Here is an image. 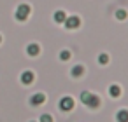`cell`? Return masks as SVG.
I'll return each instance as SVG.
<instances>
[{"label":"cell","instance_id":"cell-7","mask_svg":"<svg viewBox=\"0 0 128 122\" xmlns=\"http://www.w3.org/2000/svg\"><path fill=\"white\" fill-rule=\"evenodd\" d=\"M39 52H40V47L37 44H28L26 45V54L28 56H39Z\"/></svg>","mask_w":128,"mask_h":122},{"label":"cell","instance_id":"cell-14","mask_svg":"<svg viewBox=\"0 0 128 122\" xmlns=\"http://www.w3.org/2000/svg\"><path fill=\"white\" fill-rule=\"evenodd\" d=\"M98 63H100V65H107V63H109V56H107L105 52H102V54L98 56Z\"/></svg>","mask_w":128,"mask_h":122},{"label":"cell","instance_id":"cell-4","mask_svg":"<svg viewBox=\"0 0 128 122\" xmlns=\"http://www.w3.org/2000/svg\"><path fill=\"white\" fill-rule=\"evenodd\" d=\"M58 106H60V110H63V112H70V110H74V99H72L70 96H63V98L60 99Z\"/></svg>","mask_w":128,"mask_h":122},{"label":"cell","instance_id":"cell-13","mask_svg":"<svg viewBox=\"0 0 128 122\" xmlns=\"http://www.w3.org/2000/svg\"><path fill=\"white\" fill-rule=\"evenodd\" d=\"M60 59H62V61H67V59H70V51L63 49V51L60 52Z\"/></svg>","mask_w":128,"mask_h":122},{"label":"cell","instance_id":"cell-8","mask_svg":"<svg viewBox=\"0 0 128 122\" xmlns=\"http://www.w3.org/2000/svg\"><path fill=\"white\" fill-rule=\"evenodd\" d=\"M116 120H118V122H128V110H126V108H121V110L116 113Z\"/></svg>","mask_w":128,"mask_h":122},{"label":"cell","instance_id":"cell-12","mask_svg":"<svg viewBox=\"0 0 128 122\" xmlns=\"http://www.w3.org/2000/svg\"><path fill=\"white\" fill-rule=\"evenodd\" d=\"M116 18L121 19V21L126 19V11H124V9H118V11H116Z\"/></svg>","mask_w":128,"mask_h":122},{"label":"cell","instance_id":"cell-15","mask_svg":"<svg viewBox=\"0 0 128 122\" xmlns=\"http://www.w3.org/2000/svg\"><path fill=\"white\" fill-rule=\"evenodd\" d=\"M40 122H53V117L49 113H42L40 115Z\"/></svg>","mask_w":128,"mask_h":122},{"label":"cell","instance_id":"cell-11","mask_svg":"<svg viewBox=\"0 0 128 122\" xmlns=\"http://www.w3.org/2000/svg\"><path fill=\"white\" fill-rule=\"evenodd\" d=\"M109 94H110L112 98H119V96H121V87L116 85V84H112V85L109 87Z\"/></svg>","mask_w":128,"mask_h":122},{"label":"cell","instance_id":"cell-3","mask_svg":"<svg viewBox=\"0 0 128 122\" xmlns=\"http://www.w3.org/2000/svg\"><path fill=\"white\" fill-rule=\"evenodd\" d=\"M63 25H65L67 30H76V28L81 26V19H79V16H67Z\"/></svg>","mask_w":128,"mask_h":122},{"label":"cell","instance_id":"cell-2","mask_svg":"<svg viewBox=\"0 0 128 122\" xmlns=\"http://www.w3.org/2000/svg\"><path fill=\"white\" fill-rule=\"evenodd\" d=\"M30 12H32V9H30V5L28 4H21V5H18V9H16V19L18 21H26V18L30 16Z\"/></svg>","mask_w":128,"mask_h":122},{"label":"cell","instance_id":"cell-6","mask_svg":"<svg viewBox=\"0 0 128 122\" xmlns=\"http://www.w3.org/2000/svg\"><path fill=\"white\" fill-rule=\"evenodd\" d=\"M34 79H35V75H34V72H32V70H26V72H23V73H21V82H23L25 85L34 84Z\"/></svg>","mask_w":128,"mask_h":122},{"label":"cell","instance_id":"cell-1","mask_svg":"<svg viewBox=\"0 0 128 122\" xmlns=\"http://www.w3.org/2000/svg\"><path fill=\"white\" fill-rule=\"evenodd\" d=\"M81 101H82L88 108H91V110H96V108L100 106V98H98L96 94H93V92H88V91H84V92L81 94Z\"/></svg>","mask_w":128,"mask_h":122},{"label":"cell","instance_id":"cell-9","mask_svg":"<svg viewBox=\"0 0 128 122\" xmlns=\"http://www.w3.org/2000/svg\"><path fill=\"white\" fill-rule=\"evenodd\" d=\"M53 19H54V23H65V19H67V14H65V11H56L54 12V16H53Z\"/></svg>","mask_w":128,"mask_h":122},{"label":"cell","instance_id":"cell-16","mask_svg":"<svg viewBox=\"0 0 128 122\" xmlns=\"http://www.w3.org/2000/svg\"><path fill=\"white\" fill-rule=\"evenodd\" d=\"M0 42H2V37H0Z\"/></svg>","mask_w":128,"mask_h":122},{"label":"cell","instance_id":"cell-10","mask_svg":"<svg viewBox=\"0 0 128 122\" xmlns=\"http://www.w3.org/2000/svg\"><path fill=\"white\" fill-rule=\"evenodd\" d=\"M82 73H84V68H82L81 65H76V66L70 70V75L76 77V79H77V77H82Z\"/></svg>","mask_w":128,"mask_h":122},{"label":"cell","instance_id":"cell-5","mask_svg":"<svg viewBox=\"0 0 128 122\" xmlns=\"http://www.w3.org/2000/svg\"><path fill=\"white\" fill-rule=\"evenodd\" d=\"M44 101H46V94H42V92H37V94H34L30 98V105L32 106H40Z\"/></svg>","mask_w":128,"mask_h":122}]
</instances>
